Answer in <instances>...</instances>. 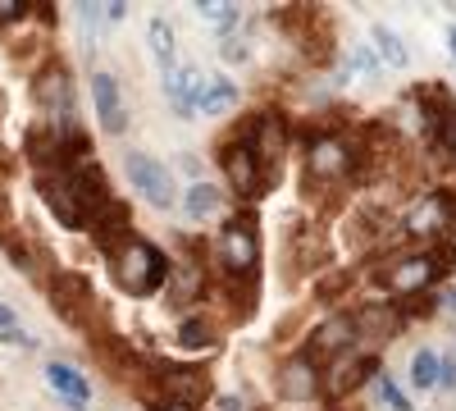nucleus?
Wrapping results in <instances>:
<instances>
[{
	"mask_svg": "<svg viewBox=\"0 0 456 411\" xmlns=\"http://www.w3.org/2000/svg\"><path fill=\"white\" fill-rule=\"evenodd\" d=\"M165 279H169V266H165V256L151 247V242H124L119 247V284L133 297L156 292Z\"/></svg>",
	"mask_w": 456,
	"mask_h": 411,
	"instance_id": "1",
	"label": "nucleus"
},
{
	"mask_svg": "<svg viewBox=\"0 0 456 411\" xmlns=\"http://www.w3.org/2000/svg\"><path fill=\"white\" fill-rule=\"evenodd\" d=\"M124 169H128V183L151 206H174V178H169V169L160 160H151L146 152H128Z\"/></svg>",
	"mask_w": 456,
	"mask_h": 411,
	"instance_id": "2",
	"label": "nucleus"
},
{
	"mask_svg": "<svg viewBox=\"0 0 456 411\" xmlns=\"http://www.w3.org/2000/svg\"><path fill=\"white\" fill-rule=\"evenodd\" d=\"M219 256H224V266L233 270V275H251V270H256V260H260V238H256V224H251L247 215L233 219V224L224 229Z\"/></svg>",
	"mask_w": 456,
	"mask_h": 411,
	"instance_id": "3",
	"label": "nucleus"
},
{
	"mask_svg": "<svg viewBox=\"0 0 456 411\" xmlns=\"http://www.w3.org/2000/svg\"><path fill=\"white\" fill-rule=\"evenodd\" d=\"M206 87H210V83L201 78V69H197V64L174 60V64L165 69V92H169V101H174L178 115H197V105H201Z\"/></svg>",
	"mask_w": 456,
	"mask_h": 411,
	"instance_id": "4",
	"label": "nucleus"
},
{
	"mask_svg": "<svg viewBox=\"0 0 456 411\" xmlns=\"http://www.w3.org/2000/svg\"><path fill=\"white\" fill-rule=\"evenodd\" d=\"M434 275H438V260H434V256H402L397 266L384 275V288H388L393 297H411V292L429 288Z\"/></svg>",
	"mask_w": 456,
	"mask_h": 411,
	"instance_id": "5",
	"label": "nucleus"
},
{
	"mask_svg": "<svg viewBox=\"0 0 456 411\" xmlns=\"http://www.w3.org/2000/svg\"><path fill=\"white\" fill-rule=\"evenodd\" d=\"M443 229H452V201L443 193H429V197H420L411 206V215H406L411 238H438Z\"/></svg>",
	"mask_w": 456,
	"mask_h": 411,
	"instance_id": "6",
	"label": "nucleus"
},
{
	"mask_svg": "<svg viewBox=\"0 0 456 411\" xmlns=\"http://www.w3.org/2000/svg\"><path fill=\"white\" fill-rule=\"evenodd\" d=\"M37 101L46 105L51 128H69L73 124V92H69V78L60 69H46L42 78H37Z\"/></svg>",
	"mask_w": 456,
	"mask_h": 411,
	"instance_id": "7",
	"label": "nucleus"
},
{
	"mask_svg": "<svg viewBox=\"0 0 456 411\" xmlns=\"http://www.w3.org/2000/svg\"><path fill=\"white\" fill-rule=\"evenodd\" d=\"M92 101H96L101 128H105V133H124L128 110H124V101H119V83H114V73H96V78H92Z\"/></svg>",
	"mask_w": 456,
	"mask_h": 411,
	"instance_id": "8",
	"label": "nucleus"
},
{
	"mask_svg": "<svg viewBox=\"0 0 456 411\" xmlns=\"http://www.w3.org/2000/svg\"><path fill=\"white\" fill-rule=\"evenodd\" d=\"M42 197L46 206L55 210V219L64 224V229H78L83 224V201H78V188H73V178H42Z\"/></svg>",
	"mask_w": 456,
	"mask_h": 411,
	"instance_id": "9",
	"label": "nucleus"
},
{
	"mask_svg": "<svg viewBox=\"0 0 456 411\" xmlns=\"http://www.w3.org/2000/svg\"><path fill=\"white\" fill-rule=\"evenodd\" d=\"M315 389H320V380H315V361L311 357H297V361H288L279 370V393L288 402H306V398H315Z\"/></svg>",
	"mask_w": 456,
	"mask_h": 411,
	"instance_id": "10",
	"label": "nucleus"
},
{
	"mask_svg": "<svg viewBox=\"0 0 456 411\" xmlns=\"http://www.w3.org/2000/svg\"><path fill=\"white\" fill-rule=\"evenodd\" d=\"M224 174L228 183L242 193V197H256L260 188V169H256V156H251V146H228V156H224Z\"/></svg>",
	"mask_w": 456,
	"mask_h": 411,
	"instance_id": "11",
	"label": "nucleus"
},
{
	"mask_svg": "<svg viewBox=\"0 0 456 411\" xmlns=\"http://www.w3.org/2000/svg\"><path fill=\"white\" fill-rule=\"evenodd\" d=\"M347 165H352V156H347V146H342L338 137H320L311 146V160H306V169L315 178H338V174H347Z\"/></svg>",
	"mask_w": 456,
	"mask_h": 411,
	"instance_id": "12",
	"label": "nucleus"
},
{
	"mask_svg": "<svg viewBox=\"0 0 456 411\" xmlns=\"http://www.w3.org/2000/svg\"><path fill=\"white\" fill-rule=\"evenodd\" d=\"M46 384L60 393V398H69L73 407H83L87 398H92V384H87V375H78L69 361H51L46 366Z\"/></svg>",
	"mask_w": 456,
	"mask_h": 411,
	"instance_id": "13",
	"label": "nucleus"
},
{
	"mask_svg": "<svg viewBox=\"0 0 456 411\" xmlns=\"http://www.w3.org/2000/svg\"><path fill=\"white\" fill-rule=\"evenodd\" d=\"M352 339H356V320H352V316H333V320H324V325L311 333V357L338 352V348H347Z\"/></svg>",
	"mask_w": 456,
	"mask_h": 411,
	"instance_id": "14",
	"label": "nucleus"
},
{
	"mask_svg": "<svg viewBox=\"0 0 456 411\" xmlns=\"http://www.w3.org/2000/svg\"><path fill=\"white\" fill-rule=\"evenodd\" d=\"M251 156H256L260 165L279 169V156H283V124H279V115H260V124H256V146H251Z\"/></svg>",
	"mask_w": 456,
	"mask_h": 411,
	"instance_id": "15",
	"label": "nucleus"
},
{
	"mask_svg": "<svg viewBox=\"0 0 456 411\" xmlns=\"http://www.w3.org/2000/svg\"><path fill=\"white\" fill-rule=\"evenodd\" d=\"M219 188H215V183H192V188H187L183 193V210L187 215H192V219H210L215 210H219Z\"/></svg>",
	"mask_w": 456,
	"mask_h": 411,
	"instance_id": "16",
	"label": "nucleus"
},
{
	"mask_svg": "<svg viewBox=\"0 0 456 411\" xmlns=\"http://www.w3.org/2000/svg\"><path fill=\"white\" fill-rule=\"evenodd\" d=\"M51 292H55V302H60L64 311H73L78 302H87V297H92V284H87L83 275H55Z\"/></svg>",
	"mask_w": 456,
	"mask_h": 411,
	"instance_id": "17",
	"label": "nucleus"
},
{
	"mask_svg": "<svg viewBox=\"0 0 456 411\" xmlns=\"http://www.w3.org/2000/svg\"><path fill=\"white\" fill-rule=\"evenodd\" d=\"M374 51L384 55V64H393V69H406L411 64V51L402 46V37L393 28H384V23H374Z\"/></svg>",
	"mask_w": 456,
	"mask_h": 411,
	"instance_id": "18",
	"label": "nucleus"
},
{
	"mask_svg": "<svg viewBox=\"0 0 456 411\" xmlns=\"http://www.w3.org/2000/svg\"><path fill=\"white\" fill-rule=\"evenodd\" d=\"M124 234H128V206H105V215L96 219V242L114 247Z\"/></svg>",
	"mask_w": 456,
	"mask_h": 411,
	"instance_id": "19",
	"label": "nucleus"
},
{
	"mask_svg": "<svg viewBox=\"0 0 456 411\" xmlns=\"http://www.w3.org/2000/svg\"><path fill=\"white\" fill-rule=\"evenodd\" d=\"M228 105H238V83H224V78H215L210 87H206V96H201V115H224Z\"/></svg>",
	"mask_w": 456,
	"mask_h": 411,
	"instance_id": "20",
	"label": "nucleus"
},
{
	"mask_svg": "<svg viewBox=\"0 0 456 411\" xmlns=\"http://www.w3.org/2000/svg\"><path fill=\"white\" fill-rule=\"evenodd\" d=\"M438 370H443V361H438L429 348H420V352L411 357V384H415V389H434V384H438Z\"/></svg>",
	"mask_w": 456,
	"mask_h": 411,
	"instance_id": "21",
	"label": "nucleus"
},
{
	"mask_svg": "<svg viewBox=\"0 0 456 411\" xmlns=\"http://www.w3.org/2000/svg\"><path fill=\"white\" fill-rule=\"evenodd\" d=\"M365 370H370V361H365V357L338 361V366H333V375H329V389H333V393H347V389H356Z\"/></svg>",
	"mask_w": 456,
	"mask_h": 411,
	"instance_id": "22",
	"label": "nucleus"
},
{
	"mask_svg": "<svg viewBox=\"0 0 456 411\" xmlns=\"http://www.w3.org/2000/svg\"><path fill=\"white\" fill-rule=\"evenodd\" d=\"M146 37H151V55L160 60V69H169V64H174V28H169L165 19H151Z\"/></svg>",
	"mask_w": 456,
	"mask_h": 411,
	"instance_id": "23",
	"label": "nucleus"
},
{
	"mask_svg": "<svg viewBox=\"0 0 456 411\" xmlns=\"http://www.w3.org/2000/svg\"><path fill=\"white\" fill-rule=\"evenodd\" d=\"M165 384H169L174 393H183L178 402H192V398L206 393V380H192V370H165Z\"/></svg>",
	"mask_w": 456,
	"mask_h": 411,
	"instance_id": "24",
	"label": "nucleus"
},
{
	"mask_svg": "<svg viewBox=\"0 0 456 411\" xmlns=\"http://www.w3.org/2000/svg\"><path fill=\"white\" fill-rule=\"evenodd\" d=\"M197 14H201L206 23H219V28H233V23L242 19V14H238V5H228V0H201Z\"/></svg>",
	"mask_w": 456,
	"mask_h": 411,
	"instance_id": "25",
	"label": "nucleus"
},
{
	"mask_svg": "<svg viewBox=\"0 0 456 411\" xmlns=\"http://www.w3.org/2000/svg\"><path fill=\"white\" fill-rule=\"evenodd\" d=\"M197 288H201V270L197 266H178V275H174V302H192Z\"/></svg>",
	"mask_w": 456,
	"mask_h": 411,
	"instance_id": "26",
	"label": "nucleus"
},
{
	"mask_svg": "<svg viewBox=\"0 0 456 411\" xmlns=\"http://www.w3.org/2000/svg\"><path fill=\"white\" fill-rule=\"evenodd\" d=\"M178 343H183V348H210V325L187 320V325L178 329Z\"/></svg>",
	"mask_w": 456,
	"mask_h": 411,
	"instance_id": "27",
	"label": "nucleus"
},
{
	"mask_svg": "<svg viewBox=\"0 0 456 411\" xmlns=\"http://www.w3.org/2000/svg\"><path fill=\"white\" fill-rule=\"evenodd\" d=\"M374 389H379V398H384V402H388L393 411H411V402L402 398V389H397V384H393L388 375H379V380H374Z\"/></svg>",
	"mask_w": 456,
	"mask_h": 411,
	"instance_id": "28",
	"label": "nucleus"
},
{
	"mask_svg": "<svg viewBox=\"0 0 456 411\" xmlns=\"http://www.w3.org/2000/svg\"><path fill=\"white\" fill-rule=\"evenodd\" d=\"M219 55H224L228 64H242V60L251 55V51H247V42H242V37H228V42H224V51H219Z\"/></svg>",
	"mask_w": 456,
	"mask_h": 411,
	"instance_id": "29",
	"label": "nucleus"
},
{
	"mask_svg": "<svg viewBox=\"0 0 456 411\" xmlns=\"http://www.w3.org/2000/svg\"><path fill=\"white\" fill-rule=\"evenodd\" d=\"M101 5H78V23H83V32L87 37H96V28H101V14H96Z\"/></svg>",
	"mask_w": 456,
	"mask_h": 411,
	"instance_id": "30",
	"label": "nucleus"
},
{
	"mask_svg": "<svg viewBox=\"0 0 456 411\" xmlns=\"http://www.w3.org/2000/svg\"><path fill=\"white\" fill-rule=\"evenodd\" d=\"M23 0H0V23H10V19H23Z\"/></svg>",
	"mask_w": 456,
	"mask_h": 411,
	"instance_id": "31",
	"label": "nucleus"
},
{
	"mask_svg": "<svg viewBox=\"0 0 456 411\" xmlns=\"http://www.w3.org/2000/svg\"><path fill=\"white\" fill-rule=\"evenodd\" d=\"M101 10H105V19H110V23H119V19L128 14V5H124V0H110V5H101Z\"/></svg>",
	"mask_w": 456,
	"mask_h": 411,
	"instance_id": "32",
	"label": "nucleus"
},
{
	"mask_svg": "<svg viewBox=\"0 0 456 411\" xmlns=\"http://www.w3.org/2000/svg\"><path fill=\"white\" fill-rule=\"evenodd\" d=\"M356 64H361L365 73H374V55H370V46H361V51H356Z\"/></svg>",
	"mask_w": 456,
	"mask_h": 411,
	"instance_id": "33",
	"label": "nucleus"
},
{
	"mask_svg": "<svg viewBox=\"0 0 456 411\" xmlns=\"http://www.w3.org/2000/svg\"><path fill=\"white\" fill-rule=\"evenodd\" d=\"M10 329H14V311L0 307V333H10Z\"/></svg>",
	"mask_w": 456,
	"mask_h": 411,
	"instance_id": "34",
	"label": "nucleus"
},
{
	"mask_svg": "<svg viewBox=\"0 0 456 411\" xmlns=\"http://www.w3.org/2000/svg\"><path fill=\"white\" fill-rule=\"evenodd\" d=\"M160 411H192V402H178V398H174V402H165Z\"/></svg>",
	"mask_w": 456,
	"mask_h": 411,
	"instance_id": "35",
	"label": "nucleus"
},
{
	"mask_svg": "<svg viewBox=\"0 0 456 411\" xmlns=\"http://www.w3.org/2000/svg\"><path fill=\"white\" fill-rule=\"evenodd\" d=\"M447 51H452V60H456V23L447 28Z\"/></svg>",
	"mask_w": 456,
	"mask_h": 411,
	"instance_id": "36",
	"label": "nucleus"
},
{
	"mask_svg": "<svg viewBox=\"0 0 456 411\" xmlns=\"http://www.w3.org/2000/svg\"><path fill=\"white\" fill-rule=\"evenodd\" d=\"M0 219H5V197H0Z\"/></svg>",
	"mask_w": 456,
	"mask_h": 411,
	"instance_id": "37",
	"label": "nucleus"
}]
</instances>
